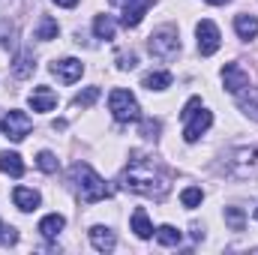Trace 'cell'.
Wrapping results in <instances>:
<instances>
[{
    "label": "cell",
    "mask_w": 258,
    "mask_h": 255,
    "mask_svg": "<svg viewBox=\"0 0 258 255\" xmlns=\"http://www.w3.org/2000/svg\"><path fill=\"white\" fill-rule=\"evenodd\" d=\"M132 231H135L141 240H150V237H153V225H150V219H147V210H144V207H138V210L132 213Z\"/></svg>",
    "instance_id": "cell-17"
},
{
    "label": "cell",
    "mask_w": 258,
    "mask_h": 255,
    "mask_svg": "<svg viewBox=\"0 0 258 255\" xmlns=\"http://www.w3.org/2000/svg\"><path fill=\"white\" fill-rule=\"evenodd\" d=\"M240 108H243L252 120H258V90L249 87V93H246V90L240 93Z\"/></svg>",
    "instance_id": "cell-25"
},
{
    "label": "cell",
    "mask_w": 258,
    "mask_h": 255,
    "mask_svg": "<svg viewBox=\"0 0 258 255\" xmlns=\"http://www.w3.org/2000/svg\"><path fill=\"white\" fill-rule=\"evenodd\" d=\"M96 99H99V87H84L81 93H75V99H72V108H90Z\"/></svg>",
    "instance_id": "cell-24"
},
{
    "label": "cell",
    "mask_w": 258,
    "mask_h": 255,
    "mask_svg": "<svg viewBox=\"0 0 258 255\" xmlns=\"http://www.w3.org/2000/svg\"><path fill=\"white\" fill-rule=\"evenodd\" d=\"M147 48H150V54H153V57H159V60H171V57H177V51H180L177 27L165 24V27L153 30V33H150V39H147Z\"/></svg>",
    "instance_id": "cell-6"
},
{
    "label": "cell",
    "mask_w": 258,
    "mask_h": 255,
    "mask_svg": "<svg viewBox=\"0 0 258 255\" xmlns=\"http://www.w3.org/2000/svg\"><path fill=\"white\" fill-rule=\"evenodd\" d=\"M108 111L114 114L117 123H135V120H141V105H138V99H135L129 90H123V87L111 90V96H108Z\"/></svg>",
    "instance_id": "cell-5"
},
{
    "label": "cell",
    "mask_w": 258,
    "mask_h": 255,
    "mask_svg": "<svg viewBox=\"0 0 258 255\" xmlns=\"http://www.w3.org/2000/svg\"><path fill=\"white\" fill-rule=\"evenodd\" d=\"M90 243H93V249H99V252H111V249L117 246V237H114L111 228L93 225V228H90Z\"/></svg>",
    "instance_id": "cell-13"
},
{
    "label": "cell",
    "mask_w": 258,
    "mask_h": 255,
    "mask_svg": "<svg viewBox=\"0 0 258 255\" xmlns=\"http://www.w3.org/2000/svg\"><path fill=\"white\" fill-rule=\"evenodd\" d=\"M0 129H3V135L9 138V141H24L27 135H30V117L24 114V111H6L3 114V120H0Z\"/></svg>",
    "instance_id": "cell-7"
},
{
    "label": "cell",
    "mask_w": 258,
    "mask_h": 255,
    "mask_svg": "<svg viewBox=\"0 0 258 255\" xmlns=\"http://www.w3.org/2000/svg\"><path fill=\"white\" fill-rule=\"evenodd\" d=\"M63 225H66V219L60 216V213H48V216L39 222V234L51 240V237H57V234L63 231Z\"/></svg>",
    "instance_id": "cell-18"
},
{
    "label": "cell",
    "mask_w": 258,
    "mask_h": 255,
    "mask_svg": "<svg viewBox=\"0 0 258 255\" xmlns=\"http://www.w3.org/2000/svg\"><path fill=\"white\" fill-rule=\"evenodd\" d=\"M51 72H54L63 84H72V81H78V78H81L84 63H81V60H75V57H63V60H54V63H51Z\"/></svg>",
    "instance_id": "cell-11"
},
{
    "label": "cell",
    "mask_w": 258,
    "mask_h": 255,
    "mask_svg": "<svg viewBox=\"0 0 258 255\" xmlns=\"http://www.w3.org/2000/svg\"><path fill=\"white\" fill-rule=\"evenodd\" d=\"M0 171L9 174V177H21V174H24V162H21V156L3 150V153H0Z\"/></svg>",
    "instance_id": "cell-16"
},
{
    "label": "cell",
    "mask_w": 258,
    "mask_h": 255,
    "mask_svg": "<svg viewBox=\"0 0 258 255\" xmlns=\"http://www.w3.org/2000/svg\"><path fill=\"white\" fill-rule=\"evenodd\" d=\"M207 3H213V6H222V3H228V0H207Z\"/></svg>",
    "instance_id": "cell-33"
},
{
    "label": "cell",
    "mask_w": 258,
    "mask_h": 255,
    "mask_svg": "<svg viewBox=\"0 0 258 255\" xmlns=\"http://www.w3.org/2000/svg\"><path fill=\"white\" fill-rule=\"evenodd\" d=\"M222 168L234 180H255L258 177V144H243V147L228 150Z\"/></svg>",
    "instance_id": "cell-3"
},
{
    "label": "cell",
    "mask_w": 258,
    "mask_h": 255,
    "mask_svg": "<svg viewBox=\"0 0 258 255\" xmlns=\"http://www.w3.org/2000/svg\"><path fill=\"white\" fill-rule=\"evenodd\" d=\"M234 30H237V36H240V39H255V36H258V18H255V15L240 12V15L234 18Z\"/></svg>",
    "instance_id": "cell-15"
},
{
    "label": "cell",
    "mask_w": 258,
    "mask_h": 255,
    "mask_svg": "<svg viewBox=\"0 0 258 255\" xmlns=\"http://www.w3.org/2000/svg\"><path fill=\"white\" fill-rule=\"evenodd\" d=\"M141 84L147 90H165V87H171V72H147L141 78Z\"/></svg>",
    "instance_id": "cell-21"
},
{
    "label": "cell",
    "mask_w": 258,
    "mask_h": 255,
    "mask_svg": "<svg viewBox=\"0 0 258 255\" xmlns=\"http://www.w3.org/2000/svg\"><path fill=\"white\" fill-rule=\"evenodd\" d=\"M57 6H66V9H72V6H78V0H54Z\"/></svg>",
    "instance_id": "cell-32"
},
{
    "label": "cell",
    "mask_w": 258,
    "mask_h": 255,
    "mask_svg": "<svg viewBox=\"0 0 258 255\" xmlns=\"http://www.w3.org/2000/svg\"><path fill=\"white\" fill-rule=\"evenodd\" d=\"M159 129H162V123H159V120H144V123H141V135L156 141V138H159Z\"/></svg>",
    "instance_id": "cell-30"
},
{
    "label": "cell",
    "mask_w": 258,
    "mask_h": 255,
    "mask_svg": "<svg viewBox=\"0 0 258 255\" xmlns=\"http://www.w3.org/2000/svg\"><path fill=\"white\" fill-rule=\"evenodd\" d=\"M12 201H15V207H18V210L30 213V210H36V207H39V192L27 189V186H18V189L12 192Z\"/></svg>",
    "instance_id": "cell-14"
},
{
    "label": "cell",
    "mask_w": 258,
    "mask_h": 255,
    "mask_svg": "<svg viewBox=\"0 0 258 255\" xmlns=\"http://www.w3.org/2000/svg\"><path fill=\"white\" fill-rule=\"evenodd\" d=\"M69 177H72V183H75V192H78V198L84 201V204H96V201H102V198H108L111 189H108V183L87 165V162H75L72 165V171H69Z\"/></svg>",
    "instance_id": "cell-2"
},
{
    "label": "cell",
    "mask_w": 258,
    "mask_h": 255,
    "mask_svg": "<svg viewBox=\"0 0 258 255\" xmlns=\"http://www.w3.org/2000/svg\"><path fill=\"white\" fill-rule=\"evenodd\" d=\"M201 198H204V192L198 189V186H189V189L180 192V201H183V207H189V210L201 204Z\"/></svg>",
    "instance_id": "cell-28"
},
{
    "label": "cell",
    "mask_w": 258,
    "mask_h": 255,
    "mask_svg": "<svg viewBox=\"0 0 258 255\" xmlns=\"http://www.w3.org/2000/svg\"><path fill=\"white\" fill-rule=\"evenodd\" d=\"M120 186L126 192H135V195L162 201L168 195V189H171V180H168V174L150 156H144V153L135 150L132 159H129V165L123 168V174H120Z\"/></svg>",
    "instance_id": "cell-1"
},
{
    "label": "cell",
    "mask_w": 258,
    "mask_h": 255,
    "mask_svg": "<svg viewBox=\"0 0 258 255\" xmlns=\"http://www.w3.org/2000/svg\"><path fill=\"white\" fill-rule=\"evenodd\" d=\"M18 243V231L6 222H0V246H15Z\"/></svg>",
    "instance_id": "cell-29"
},
{
    "label": "cell",
    "mask_w": 258,
    "mask_h": 255,
    "mask_svg": "<svg viewBox=\"0 0 258 255\" xmlns=\"http://www.w3.org/2000/svg\"><path fill=\"white\" fill-rule=\"evenodd\" d=\"M153 3H156V0H123V18H120V24H123V27H138L141 18H144V12H147Z\"/></svg>",
    "instance_id": "cell-10"
},
{
    "label": "cell",
    "mask_w": 258,
    "mask_h": 255,
    "mask_svg": "<svg viewBox=\"0 0 258 255\" xmlns=\"http://www.w3.org/2000/svg\"><path fill=\"white\" fill-rule=\"evenodd\" d=\"M30 108H33V111H51V108H57V93H54L51 87H33V93H30Z\"/></svg>",
    "instance_id": "cell-12"
},
{
    "label": "cell",
    "mask_w": 258,
    "mask_h": 255,
    "mask_svg": "<svg viewBox=\"0 0 258 255\" xmlns=\"http://www.w3.org/2000/svg\"><path fill=\"white\" fill-rule=\"evenodd\" d=\"M36 165H39L45 174H54V171H57V156H54L51 150H42V153L36 156Z\"/></svg>",
    "instance_id": "cell-26"
},
{
    "label": "cell",
    "mask_w": 258,
    "mask_h": 255,
    "mask_svg": "<svg viewBox=\"0 0 258 255\" xmlns=\"http://www.w3.org/2000/svg\"><path fill=\"white\" fill-rule=\"evenodd\" d=\"M156 240H159L162 246H177V243L183 240V234H180L174 225H162V228H156Z\"/></svg>",
    "instance_id": "cell-23"
},
{
    "label": "cell",
    "mask_w": 258,
    "mask_h": 255,
    "mask_svg": "<svg viewBox=\"0 0 258 255\" xmlns=\"http://www.w3.org/2000/svg\"><path fill=\"white\" fill-rule=\"evenodd\" d=\"M93 33H96V39H114V21H111V15H96Z\"/></svg>",
    "instance_id": "cell-22"
},
{
    "label": "cell",
    "mask_w": 258,
    "mask_h": 255,
    "mask_svg": "<svg viewBox=\"0 0 258 255\" xmlns=\"http://www.w3.org/2000/svg\"><path fill=\"white\" fill-rule=\"evenodd\" d=\"M57 30H60V27H57V21H54L51 15H42V18H39V24H36V33H33V36H36V39H42V42H51V39H57Z\"/></svg>",
    "instance_id": "cell-20"
},
{
    "label": "cell",
    "mask_w": 258,
    "mask_h": 255,
    "mask_svg": "<svg viewBox=\"0 0 258 255\" xmlns=\"http://www.w3.org/2000/svg\"><path fill=\"white\" fill-rule=\"evenodd\" d=\"M183 138L189 141V144H195L207 129H210V123H213V114L201 105V99L198 96H192L186 105H183Z\"/></svg>",
    "instance_id": "cell-4"
},
{
    "label": "cell",
    "mask_w": 258,
    "mask_h": 255,
    "mask_svg": "<svg viewBox=\"0 0 258 255\" xmlns=\"http://www.w3.org/2000/svg\"><path fill=\"white\" fill-rule=\"evenodd\" d=\"M225 222H228L234 231H243V225H246L243 210H240V207H225Z\"/></svg>",
    "instance_id": "cell-27"
},
{
    "label": "cell",
    "mask_w": 258,
    "mask_h": 255,
    "mask_svg": "<svg viewBox=\"0 0 258 255\" xmlns=\"http://www.w3.org/2000/svg\"><path fill=\"white\" fill-rule=\"evenodd\" d=\"M195 36H198V51H201V57H210V54H216L219 51V45H222V36H219V27L213 24V21H198V27H195Z\"/></svg>",
    "instance_id": "cell-8"
},
{
    "label": "cell",
    "mask_w": 258,
    "mask_h": 255,
    "mask_svg": "<svg viewBox=\"0 0 258 255\" xmlns=\"http://www.w3.org/2000/svg\"><path fill=\"white\" fill-rule=\"evenodd\" d=\"M33 69H36L33 54H30V51H21V54L15 57V63H12V75H15V78H30Z\"/></svg>",
    "instance_id": "cell-19"
},
{
    "label": "cell",
    "mask_w": 258,
    "mask_h": 255,
    "mask_svg": "<svg viewBox=\"0 0 258 255\" xmlns=\"http://www.w3.org/2000/svg\"><path fill=\"white\" fill-rule=\"evenodd\" d=\"M117 66H120V69H135V66H138L135 51H120V54H117Z\"/></svg>",
    "instance_id": "cell-31"
},
{
    "label": "cell",
    "mask_w": 258,
    "mask_h": 255,
    "mask_svg": "<svg viewBox=\"0 0 258 255\" xmlns=\"http://www.w3.org/2000/svg\"><path fill=\"white\" fill-rule=\"evenodd\" d=\"M222 84H225L228 93L240 96L243 90L252 87V78H249V72H246L240 63H225V69H222Z\"/></svg>",
    "instance_id": "cell-9"
},
{
    "label": "cell",
    "mask_w": 258,
    "mask_h": 255,
    "mask_svg": "<svg viewBox=\"0 0 258 255\" xmlns=\"http://www.w3.org/2000/svg\"><path fill=\"white\" fill-rule=\"evenodd\" d=\"M255 219H258V210H255Z\"/></svg>",
    "instance_id": "cell-34"
}]
</instances>
